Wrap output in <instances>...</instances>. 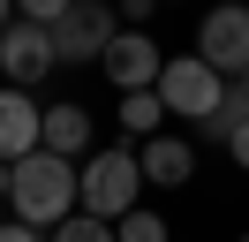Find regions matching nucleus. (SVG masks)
Here are the masks:
<instances>
[{
	"label": "nucleus",
	"instance_id": "20",
	"mask_svg": "<svg viewBox=\"0 0 249 242\" xmlns=\"http://www.w3.org/2000/svg\"><path fill=\"white\" fill-rule=\"evenodd\" d=\"M8 23H16V0H0V30H8Z\"/></svg>",
	"mask_w": 249,
	"mask_h": 242
},
{
	"label": "nucleus",
	"instance_id": "21",
	"mask_svg": "<svg viewBox=\"0 0 249 242\" xmlns=\"http://www.w3.org/2000/svg\"><path fill=\"white\" fill-rule=\"evenodd\" d=\"M242 91H249V68H242Z\"/></svg>",
	"mask_w": 249,
	"mask_h": 242
},
{
	"label": "nucleus",
	"instance_id": "5",
	"mask_svg": "<svg viewBox=\"0 0 249 242\" xmlns=\"http://www.w3.org/2000/svg\"><path fill=\"white\" fill-rule=\"evenodd\" d=\"M53 68H61V53H53V30L46 23H8L0 30V76H8V91L46 83Z\"/></svg>",
	"mask_w": 249,
	"mask_h": 242
},
{
	"label": "nucleus",
	"instance_id": "14",
	"mask_svg": "<svg viewBox=\"0 0 249 242\" xmlns=\"http://www.w3.org/2000/svg\"><path fill=\"white\" fill-rule=\"evenodd\" d=\"M53 242H121V235H113L106 220H91V212H76V220H61V227H53Z\"/></svg>",
	"mask_w": 249,
	"mask_h": 242
},
{
	"label": "nucleus",
	"instance_id": "8",
	"mask_svg": "<svg viewBox=\"0 0 249 242\" xmlns=\"http://www.w3.org/2000/svg\"><path fill=\"white\" fill-rule=\"evenodd\" d=\"M31 151H46V106L0 83V166H23Z\"/></svg>",
	"mask_w": 249,
	"mask_h": 242
},
{
	"label": "nucleus",
	"instance_id": "2",
	"mask_svg": "<svg viewBox=\"0 0 249 242\" xmlns=\"http://www.w3.org/2000/svg\"><path fill=\"white\" fill-rule=\"evenodd\" d=\"M143 204V159L136 151H91V159H83V212H91V220H106V227H121L128 212Z\"/></svg>",
	"mask_w": 249,
	"mask_h": 242
},
{
	"label": "nucleus",
	"instance_id": "15",
	"mask_svg": "<svg viewBox=\"0 0 249 242\" xmlns=\"http://www.w3.org/2000/svg\"><path fill=\"white\" fill-rule=\"evenodd\" d=\"M16 8H23V23H46V30H53L68 8H76V0H16Z\"/></svg>",
	"mask_w": 249,
	"mask_h": 242
},
{
	"label": "nucleus",
	"instance_id": "22",
	"mask_svg": "<svg viewBox=\"0 0 249 242\" xmlns=\"http://www.w3.org/2000/svg\"><path fill=\"white\" fill-rule=\"evenodd\" d=\"M242 242H249V235H242Z\"/></svg>",
	"mask_w": 249,
	"mask_h": 242
},
{
	"label": "nucleus",
	"instance_id": "18",
	"mask_svg": "<svg viewBox=\"0 0 249 242\" xmlns=\"http://www.w3.org/2000/svg\"><path fill=\"white\" fill-rule=\"evenodd\" d=\"M227 151H234V166H242V174H249V129H242V136H234V144H227Z\"/></svg>",
	"mask_w": 249,
	"mask_h": 242
},
{
	"label": "nucleus",
	"instance_id": "16",
	"mask_svg": "<svg viewBox=\"0 0 249 242\" xmlns=\"http://www.w3.org/2000/svg\"><path fill=\"white\" fill-rule=\"evenodd\" d=\"M0 242H46V235H38V227H23V220H8V227H0Z\"/></svg>",
	"mask_w": 249,
	"mask_h": 242
},
{
	"label": "nucleus",
	"instance_id": "11",
	"mask_svg": "<svg viewBox=\"0 0 249 242\" xmlns=\"http://www.w3.org/2000/svg\"><path fill=\"white\" fill-rule=\"evenodd\" d=\"M166 99H159V91H128V99H121V129L128 136H143V144H151V136H166Z\"/></svg>",
	"mask_w": 249,
	"mask_h": 242
},
{
	"label": "nucleus",
	"instance_id": "12",
	"mask_svg": "<svg viewBox=\"0 0 249 242\" xmlns=\"http://www.w3.org/2000/svg\"><path fill=\"white\" fill-rule=\"evenodd\" d=\"M242 129H249V91H242V83H227V99H219V114L204 121V144H234Z\"/></svg>",
	"mask_w": 249,
	"mask_h": 242
},
{
	"label": "nucleus",
	"instance_id": "9",
	"mask_svg": "<svg viewBox=\"0 0 249 242\" xmlns=\"http://www.w3.org/2000/svg\"><path fill=\"white\" fill-rule=\"evenodd\" d=\"M91 129H98V121L91 114H83V106H46V151H53V159H91Z\"/></svg>",
	"mask_w": 249,
	"mask_h": 242
},
{
	"label": "nucleus",
	"instance_id": "19",
	"mask_svg": "<svg viewBox=\"0 0 249 242\" xmlns=\"http://www.w3.org/2000/svg\"><path fill=\"white\" fill-rule=\"evenodd\" d=\"M8 182H16V166H0V204H8Z\"/></svg>",
	"mask_w": 249,
	"mask_h": 242
},
{
	"label": "nucleus",
	"instance_id": "6",
	"mask_svg": "<svg viewBox=\"0 0 249 242\" xmlns=\"http://www.w3.org/2000/svg\"><path fill=\"white\" fill-rule=\"evenodd\" d=\"M113 38H121V23H113L106 0H76V8L53 23V53H61V60H106Z\"/></svg>",
	"mask_w": 249,
	"mask_h": 242
},
{
	"label": "nucleus",
	"instance_id": "1",
	"mask_svg": "<svg viewBox=\"0 0 249 242\" xmlns=\"http://www.w3.org/2000/svg\"><path fill=\"white\" fill-rule=\"evenodd\" d=\"M8 204H16L23 227H61L83 212V166L76 159H53V151H31L8 182Z\"/></svg>",
	"mask_w": 249,
	"mask_h": 242
},
{
	"label": "nucleus",
	"instance_id": "13",
	"mask_svg": "<svg viewBox=\"0 0 249 242\" xmlns=\"http://www.w3.org/2000/svg\"><path fill=\"white\" fill-rule=\"evenodd\" d=\"M113 235H121V242H174V235H166V220H159V212H143V204L128 212V220L113 227Z\"/></svg>",
	"mask_w": 249,
	"mask_h": 242
},
{
	"label": "nucleus",
	"instance_id": "10",
	"mask_svg": "<svg viewBox=\"0 0 249 242\" xmlns=\"http://www.w3.org/2000/svg\"><path fill=\"white\" fill-rule=\"evenodd\" d=\"M136 159H143V182H166V189H181V182L196 174V151H189L181 136H151Z\"/></svg>",
	"mask_w": 249,
	"mask_h": 242
},
{
	"label": "nucleus",
	"instance_id": "3",
	"mask_svg": "<svg viewBox=\"0 0 249 242\" xmlns=\"http://www.w3.org/2000/svg\"><path fill=\"white\" fill-rule=\"evenodd\" d=\"M159 99H166V114H174V121H196V129H204V121L219 114V99H227V76H219V68H204V53H181V60L166 53Z\"/></svg>",
	"mask_w": 249,
	"mask_h": 242
},
{
	"label": "nucleus",
	"instance_id": "7",
	"mask_svg": "<svg viewBox=\"0 0 249 242\" xmlns=\"http://www.w3.org/2000/svg\"><path fill=\"white\" fill-rule=\"evenodd\" d=\"M98 68L113 76V91H159V76H166V53H159V38L151 30H121V38L106 45V60H98Z\"/></svg>",
	"mask_w": 249,
	"mask_h": 242
},
{
	"label": "nucleus",
	"instance_id": "17",
	"mask_svg": "<svg viewBox=\"0 0 249 242\" xmlns=\"http://www.w3.org/2000/svg\"><path fill=\"white\" fill-rule=\"evenodd\" d=\"M121 8H128V30H143V15H151L159 0H121Z\"/></svg>",
	"mask_w": 249,
	"mask_h": 242
},
{
	"label": "nucleus",
	"instance_id": "4",
	"mask_svg": "<svg viewBox=\"0 0 249 242\" xmlns=\"http://www.w3.org/2000/svg\"><path fill=\"white\" fill-rule=\"evenodd\" d=\"M196 53H204V68H219L227 83H242V68H249V8H242V0L204 8V23H196Z\"/></svg>",
	"mask_w": 249,
	"mask_h": 242
}]
</instances>
